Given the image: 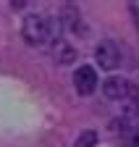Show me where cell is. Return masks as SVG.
I'll list each match as a JSON object with an SVG mask.
<instances>
[{"label": "cell", "mask_w": 139, "mask_h": 147, "mask_svg": "<svg viewBox=\"0 0 139 147\" xmlns=\"http://www.w3.org/2000/svg\"><path fill=\"white\" fill-rule=\"evenodd\" d=\"M124 147H139V129H129L124 134Z\"/></svg>", "instance_id": "cell-8"}, {"label": "cell", "mask_w": 139, "mask_h": 147, "mask_svg": "<svg viewBox=\"0 0 139 147\" xmlns=\"http://www.w3.org/2000/svg\"><path fill=\"white\" fill-rule=\"evenodd\" d=\"M63 24H60V18L55 21V18H47L42 13H29L24 18V24H21V37H24V42L32 45V47H42L47 42H58V34H60Z\"/></svg>", "instance_id": "cell-1"}, {"label": "cell", "mask_w": 139, "mask_h": 147, "mask_svg": "<svg viewBox=\"0 0 139 147\" xmlns=\"http://www.w3.org/2000/svg\"><path fill=\"white\" fill-rule=\"evenodd\" d=\"M95 61L100 63V68L105 71H113L121 66V47L113 42V40H105L95 47Z\"/></svg>", "instance_id": "cell-2"}, {"label": "cell", "mask_w": 139, "mask_h": 147, "mask_svg": "<svg viewBox=\"0 0 139 147\" xmlns=\"http://www.w3.org/2000/svg\"><path fill=\"white\" fill-rule=\"evenodd\" d=\"M63 18H66V24H63V26H68L71 32H79V21H81V16H79L76 8H66V11H63Z\"/></svg>", "instance_id": "cell-7"}, {"label": "cell", "mask_w": 139, "mask_h": 147, "mask_svg": "<svg viewBox=\"0 0 139 147\" xmlns=\"http://www.w3.org/2000/svg\"><path fill=\"white\" fill-rule=\"evenodd\" d=\"M53 58H55L58 66H71V63H76V47H74L71 42L58 40L55 47H53Z\"/></svg>", "instance_id": "cell-5"}, {"label": "cell", "mask_w": 139, "mask_h": 147, "mask_svg": "<svg viewBox=\"0 0 139 147\" xmlns=\"http://www.w3.org/2000/svg\"><path fill=\"white\" fill-rule=\"evenodd\" d=\"M129 92H131V84L126 79H121V76H110V79L102 82V95L108 100H124Z\"/></svg>", "instance_id": "cell-4"}, {"label": "cell", "mask_w": 139, "mask_h": 147, "mask_svg": "<svg viewBox=\"0 0 139 147\" xmlns=\"http://www.w3.org/2000/svg\"><path fill=\"white\" fill-rule=\"evenodd\" d=\"M95 144H97V134L92 131V129L81 131V134L74 139V147H95Z\"/></svg>", "instance_id": "cell-6"}, {"label": "cell", "mask_w": 139, "mask_h": 147, "mask_svg": "<svg viewBox=\"0 0 139 147\" xmlns=\"http://www.w3.org/2000/svg\"><path fill=\"white\" fill-rule=\"evenodd\" d=\"M97 84H100V79H97V71L92 66H79L76 68V74H74V87H76L79 95L89 97L92 92L97 89Z\"/></svg>", "instance_id": "cell-3"}]
</instances>
